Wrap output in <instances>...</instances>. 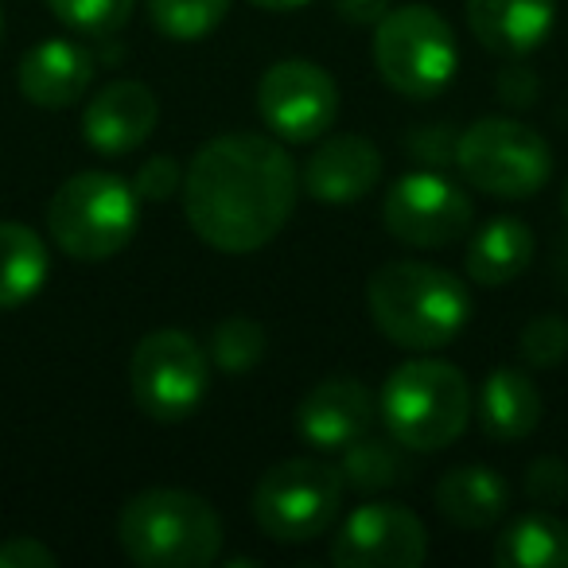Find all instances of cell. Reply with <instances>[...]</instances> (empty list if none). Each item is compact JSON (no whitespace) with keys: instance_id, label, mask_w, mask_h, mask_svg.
<instances>
[{"instance_id":"obj_1","label":"cell","mask_w":568,"mask_h":568,"mask_svg":"<svg viewBox=\"0 0 568 568\" xmlns=\"http://www.w3.org/2000/svg\"><path fill=\"white\" fill-rule=\"evenodd\" d=\"M301 172L284 144L257 133L206 141L183 175V214L206 245L253 253L293 219Z\"/></svg>"},{"instance_id":"obj_2","label":"cell","mask_w":568,"mask_h":568,"mask_svg":"<svg viewBox=\"0 0 568 568\" xmlns=\"http://www.w3.org/2000/svg\"><path fill=\"white\" fill-rule=\"evenodd\" d=\"M366 308L389 343L436 351L471 320V293L456 273L428 261H386L366 284Z\"/></svg>"},{"instance_id":"obj_3","label":"cell","mask_w":568,"mask_h":568,"mask_svg":"<svg viewBox=\"0 0 568 568\" xmlns=\"http://www.w3.org/2000/svg\"><path fill=\"white\" fill-rule=\"evenodd\" d=\"M118 541L141 568H206L222 552V518L203 495L152 487L125 503Z\"/></svg>"},{"instance_id":"obj_4","label":"cell","mask_w":568,"mask_h":568,"mask_svg":"<svg viewBox=\"0 0 568 568\" xmlns=\"http://www.w3.org/2000/svg\"><path fill=\"white\" fill-rule=\"evenodd\" d=\"M386 433L409 452H440L464 436L471 420V386L444 358H409L378 394Z\"/></svg>"},{"instance_id":"obj_5","label":"cell","mask_w":568,"mask_h":568,"mask_svg":"<svg viewBox=\"0 0 568 568\" xmlns=\"http://www.w3.org/2000/svg\"><path fill=\"white\" fill-rule=\"evenodd\" d=\"M141 199L113 172H79L51 195L48 230L74 261H105L136 234Z\"/></svg>"},{"instance_id":"obj_6","label":"cell","mask_w":568,"mask_h":568,"mask_svg":"<svg viewBox=\"0 0 568 568\" xmlns=\"http://www.w3.org/2000/svg\"><path fill=\"white\" fill-rule=\"evenodd\" d=\"M374 67L382 82L402 98H417V102L436 98L456 79V32L428 4L389 9L374 24Z\"/></svg>"},{"instance_id":"obj_7","label":"cell","mask_w":568,"mask_h":568,"mask_svg":"<svg viewBox=\"0 0 568 568\" xmlns=\"http://www.w3.org/2000/svg\"><path fill=\"white\" fill-rule=\"evenodd\" d=\"M343 475L324 459H284L253 487V521L268 541L308 545L335 526L343 506Z\"/></svg>"},{"instance_id":"obj_8","label":"cell","mask_w":568,"mask_h":568,"mask_svg":"<svg viewBox=\"0 0 568 568\" xmlns=\"http://www.w3.org/2000/svg\"><path fill=\"white\" fill-rule=\"evenodd\" d=\"M456 168L490 199H529L549 183L552 149L537 129L510 118H483L456 141Z\"/></svg>"},{"instance_id":"obj_9","label":"cell","mask_w":568,"mask_h":568,"mask_svg":"<svg viewBox=\"0 0 568 568\" xmlns=\"http://www.w3.org/2000/svg\"><path fill=\"white\" fill-rule=\"evenodd\" d=\"M211 386V358L187 332H152L129 358V389L144 417L160 425L187 420Z\"/></svg>"},{"instance_id":"obj_10","label":"cell","mask_w":568,"mask_h":568,"mask_svg":"<svg viewBox=\"0 0 568 568\" xmlns=\"http://www.w3.org/2000/svg\"><path fill=\"white\" fill-rule=\"evenodd\" d=\"M257 110L281 141H320L339 118V87L320 63L281 59L257 82Z\"/></svg>"},{"instance_id":"obj_11","label":"cell","mask_w":568,"mask_h":568,"mask_svg":"<svg viewBox=\"0 0 568 568\" xmlns=\"http://www.w3.org/2000/svg\"><path fill=\"white\" fill-rule=\"evenodd\" d=\"M382 219L386 230L405 245L417 250H436V245H452L471 230L475 206L459 183H452L444 172H409L389 187L386 203H382Z\"/></svg>"},{"instance_id":"obj_12","label":"cell","mask_w":568,"mask_h":568,"mask_svg":"<svg viewBox=\"0 0 568 568\" xmlns=\"http://www.w3.org/2000/svg\"><path fill=\"white\" fill-rule=\"evenodd\" d=\"M332 560L339 568H420L428 560V529L409 506L366 503L339 521Z\"/></svg>"},{"instance_id":"obj_13","label":"cell","mask_w":568,"mask_h":568,"mask_svg":"<svg viewBox=\"0 0 568 568\" xmlns=\"http://www.w3.org/2000/svg\"><path fill=\"white\" fill-rule=\"evenodd\" d=\"M156 121V94L136 79H118L90 98L87 113H82V136L102 156H125L149 141Z\"/></svg>"},{"instance_id":"obj_14","label":"cell","mask_w":568,"mask_h":568,"mask_svg":"<svg viewBox=\"0 0 568 568\" xmlns=\"http://www.w3.org/2000/svg\"><path fill=\"white\" fill-rule=\"evenodd\" d=\"M378 402L358 378H327L308 389L296 409V428L320 452H343L358 436L371 433Z\"/></svg>"},{"instance_id":"obj_15","label":"cell","mask_w":568,"mask_h":568,"mask_svg":"<svg viewBox=\"0 0 568 568\" xmlns=\"http://www.w3.org/2000/svg\"><path fill=\"white\" fill-rule=\"evenodd\" d=\"M382 180V152L358 133L327 136L308 156L301 172V187L327 206H347L366 199Z\"/></svg>"},{"instance_id":"obj_16","label":"cell","mask_w":568,"mask_h":568,"mask_svg":"<svg viewBox=\"0 0 568 568\" xmlns=\"http://www.w3.org/2000/svg\"><path fill=\"white\" fill-rule=\"evenodd\" d=\"M17 82L20 94L32 105H40V110H67L94 82V55L82 43L51 36V40L24 51Z\"/></svg>"},{"instance_id":"obj_17","label":"cell","mask_w":568,"mask_h":568,"mask_svg":"<svg viewBox=\"0 0 568 568\" xmlns=\"http://www.w3.org/2000/svg\"><path fill=\"white\" fill-rule=\"evenodd\" d=\"M471 36L495 55H529L557 24V0H467Z\"/></svg>"},{"instance_id":"obj_18","label":"cell","mask_w":568,"mask_h":568,"mask_svg":"<svg viewBox=\"0 0 568 568\" xmlns=\"http://www.w3.org/2000/svg\"><path fill=\"white\" fill-rule=\"evenodd\" d=\"M510 506V487L487 464L452 467L436 483V510L464 529H490Z\"/></svg>"},{"instance_id":"obj_19","label":"cell","mask_w":568,"mask_h":568,"mask_svg":"<svg viewBox=\"0 0 568 568\" xmlns=\"http://www.w3.org/2000/svg\"><path fill=\"white\" fill-rule=\"evenodd\" d=\"M537 237L521 219H490L487 226H479L467 245V276L483 288H498L510 284L514 276H521L534 261Z\"/></svg>"},{"instance_id":"obj_20","label":"cell","mask_w":568,"mask_h":568,"mask_svg":"<svg viewBox=\"0 0 568 568\" xmlns=\"http://www.w3.org/2000/svg\"><path fill=\"white\" fill-rule=\"evenodd\" d=\"M541 420V394L529 382V374L503 366V371H490L487 382L479 389V425L490 440H521L529 436Z\"/></svg>"},{"instance_id":"obj_21","label":"cell","mask_w":568,"mask_h":568,"mask_svg":"<svg viewBox=\"0 0 568 568\" xmlns=\"http://www.w3.org/2000/svg\"><path fill=\"white\" fill-rule=\"evenodd\" d=\"M498 568H568V521L557 514H521L495 541Z\"/></svg>"},{"instance_id":"obj_22","label":"cell","mask_w":568,"mask_h":568,"mask_svg":"<svg viewBox=\"0 0 568 568\" xmlns=\"http://www.w3.org/2000/svg\"><path fill=\"white\" fill-rule=\"evenodd\" d=\"M48 281V245L24 222H0V308L32 301Z\"/></svg>"},{"instance_id":"obj_23","label":"cell","mask_w":568,"mask_h":568,"mask_svg":"<svg viewBox=\"0 0 568 568\" xmlns=\"http://www.w3.org/2000/svg\"><path fill=\"white\" fill-rule=\"evenodd\" d=\"M339 475L347 487L363 490V495H371V490H389L413 475L409 448L397 444L389 433L386 436H358L355 444L343 448Z\"/></svg>"},{"instance_id":"obj_24","label":"cell","mask_w":568,"mask_h":568,"mask_svg":"<svg viewBox=\"0 0 568 568\" xmlns=\"http://www.w3.org/2000/svg\"><path fill=\"white\" fill-rule=\"evenodd\" d=\"M230 0H149V20L175 43L206 40L226 20Z\"/></svg>"},{"instance_id":"obj_25","label":"cell","mask_w":568,"mask_h":568,"mask_svg":"<svg viewBox=\"0 0 568 568\" xmlns=\"http://www.w3.org/2000/svg\"><path fill=\"white\" fill-rule=\"evenodd\" d=\"M265 355V327L250 316H230L214 327V339H211V358L230 374H242L250 366L261 363Z\"/></svg>"},{"instance_id":"obj_26","label":"cell","mask_w":568,"mask_h":568,"mask_svg":"<svg viewBox=\"0 0 568 568\" xmlns=\"http://www.w3.org/2000/svg\"><path fill=\"white\" fill-rule=\"evenodd\" d=\"M136 0H48V9L63 20L67 28H74L79 36L102 40L113 36L118 28H125V20L133 17Z\"/></svg>"},{"instance_id":"obj_27","label":"cell","mask_w":568,"mask_h":568,"mask_svg":"<svg viewBox=\"0 0 568 568\" xmlns=\"http://www.w3.org/2000/svg\"><path fill=\"white\" fill-rule=\"evenodd\" d=\"M518 351H521V358H526L529 366H541V371L565 363V355H568V324L560 316H552V312L534 316L526 327H521Z\"/></svg>"},{"instance_id":"obj_28","label":"cell","mask_w":568,"mask_h":568,"mask_svg":"<svg viewBox=\"0 0 568 568\" xmlns=\"http://www.w3.org/2000/svg\"><path fill=\"white\" fill-rule=\"evenodd\" d=\"M180 183H183V172L172 156L144 160L133 175V191H136V199H144V203H164V199H172L175 191H180Z\"/></svg>"},{"instance_id":"obj_29","label":"cell","mask_w":568,"mask_h":568,"mask_svg":"<svg viewBox=\"0 0 568 568\" xmlns=\"http://www.w3.org/2000/svg\"><path fill=\"white\" fill-rule=\"evenodd\" d=\"M526 495L537 506H557L568 498V467L552 456H541L526 467Z\"/></svg>"},{"instance_id":"obj_30","label":"cell","mask_w":568,"mask_h":568,"mask_svg":"<svg viewBox=\"0 0 568 568\" xmlns=\"http://www.w3.org/2000/svg\"><path fill=\"white\" fill-rule=\"evenodd\" d=\"M456 141L459 133L452 136V129H417L413 136H405V149L420 160V164H456Z\"/></svg>"},{"instance_id":"obj_31","label":"cell","mask_w":568,"mask_h":568,"mask_svg":"<svg viewBox=\"0 0 568 568\" xmlns=\"http://www.w3.org/2000/svg\"><path fill=\"white\" fill-rule=\"evenodd\" d=\"M59 557L40 537H9L0 541V568H55Z\"/></svg>"},{"instance_id":"obj_32","label":"cell","mask_w":568,"mask_h":568,"mask_svg":"<svg viewBox=\"0 0 568 568\" xmlns=\"http://www.w3.org/2000/svg\"><path fill=\"white\" fill-rule=\"evenodd\" d=\"M332 4L347 24H358V28H374L394 9V0H332Z\"/></svg>"},{"instance_id":"obj_33","label":"cell","mask_w":568,"mask_h":568,"mask_svg":"<svg viewBox=\"0 0 568 568\" xmlns=\"http://www.w3.org/2000/svg\"><path fill=\"white\" fill-rule=\"evenodd\" d=\"M498 94H503L510 105H534L537 79L526 71V67H510V71L498 79Z\"/></svg>"},{"instance_id":"obj_34","label":"cell","mask_w":568,"mask_h":568,"mask_svg":"<svg viewBox=\"0 0 568 568\" xmlns=\"http://www.w3.org/2000/svg\"><path fill=\"white\" fill-rule=\"evenodd\" d=\"M253 4L265 12H296V9H304L308 0H253Z\"/></svg>"},{"instance_id":"obj_35","label":"cell","mask_w":568,"mask_h":568,"mask_svg":"<svg viewBox=\"0 0 568 568\" xmlns=\"http://www.w3.org/2000/svg\"><path fill=\"white\" fill-rule=\"evenodd\" d=\"M560 206H565V219H568V183H565V195H560Z\"/></svg>"},{"instance_id":"obj_36","label":"cell","mask_w":568,"mask_h":568,"mask_svg":"<svg viewBox=\"0 0 568 568\" xmlns=\"http://www.w3.org/2000/svg\"><path fill=\"white\" fill-rule=\"evenodd\" d=\"M0 43H4V12H0Z\"/></svg>"},{"instance_id":"obj_37","label":"cell","mask_w":568,"mask_h":568,"mask_svg":"<svg viewBox=\"0 0 568 568\" xmlns=\"http://www.w3.org/2000/svg\"><path fill=\"white\" fill-rule=\"evenodd\" d=\"M565 268H568V250H565Z\"/></svg>"}]
</instances>
